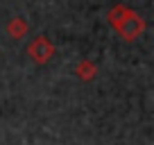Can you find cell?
<instances>
[{"mask_svg":"<svg viewBox=\"0 0 154 145\" xmlns=\"http://www.w3.org/2000/svg\"><path fill=\"white\" fill-rule=\"evenodd\" d=\"M106 20H109V25L118 32V36H122L125 41H136L140 34L145 32L143 16L131 11L129 7H125V5L111 7L109 14H106Z\"/></svg>","mask_w":154,"mask_h":145,"instance_id":"1","label":"cell"},{"mask_svg":"<svg viewBox=\"0 0 154 145\" xmlns=\"http://www.w3.org/2000/svg\"><path fill=\"white\" fill-rule=\"evenodd\" d=\"M75 75L82 79V82H91V79H95V75H97L95 61H91V59H82V61L75 66Z\"/></svg>","mask_w":154,"mask_h":145,"instance_id":"4","label":"cell"},{"mask_svg":"<svg viewBox=\"0 0 154 145\" xmlns=\"http://www.w3.org/2000/svg\"><path fill=\"white\" fill-rule=\"evenodd\" d=\"M54 52H57L54 43L48 36H43V34L36 36V39L27 45V54H29V59H32L34 63H48L50 59L54 57Z\"/></svg>","mask_w":154,"mask_h":145,"instance_id":"2","label":"cell"},{"mask_svg":"<svg viewBox=\"0 0 154 145\" xmlns=\"http://www.w3.org/2000/svg\"><path fill=\"white\" fill-rule=\"evenodd\" d=\"M27 32H29V23L25 18H20V16H16V18H11L7 23V34L14 41H20L23 36H27Z\"/></svg>","mask_w":154,"mask_h":145,"instance_id":"3","label":"cell"}]
</instances>
